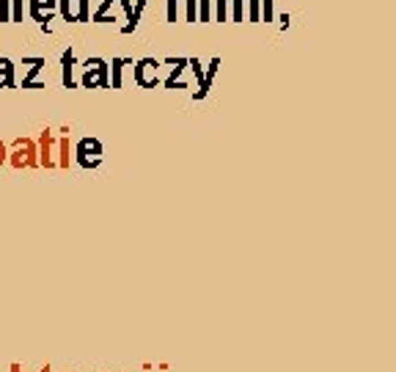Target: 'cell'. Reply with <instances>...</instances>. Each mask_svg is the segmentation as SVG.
Returning <instances> with one entry per match:
<instances>
[{"label": "cell", "instance_id": "7a4b0ae2", "mask_svg": "<svg viewBox=\"0 0 396 372\" xmlns=\"http://www.w3.org/2000/svg\"><path fill=\"white\" fill-rule=\"evenodd\" d=\"M6 160H8L11 169H17V172H23V169H36V166H39L36 141H30V138H17V141L11 143Z\"/></svg>", "mask_w": 396, "mask_h": 372}, {"label": "cell", "instance_id": "8992f818", "mask_svg": "<svg viewBox=\"0 0 396 372\" xmlns=\"http://www.w3.org/2000/svg\"><path fill=\"white\" fill-rule=\"evenodd\" d=\"M28 11L30 17L42 25V30L44 33H50L53 30V17L58 14V0H28Z\"/></svg>", "mask_w": 396, "mask_h": 372}, {"label": "cell", "instance_id": "52a82bcc", "mask_svg": "<svg viewBox=\"0 0 396 372\" xmlns=\"http://www.w3.org/2000/svg\"><path fill=\"white\" fill-rule=\"evenodd\" d=\"M36 155H39V166H44V169H58L56 138H53V133H50V130H44V133H42V138H39V143H36Z\"/></svg>", "mask_w": 396, "mask_h": 372}, {"label": "cell", "instance_id": "f1b7e54d", "mask_svg": "<svg viewBox=\"0 0 396 372\" xmlns=\"http://www.w3.org/2000/svg\"><path fill=\"white\" fill-rule=\"evenodd\" d=\"M42 372H53V370H50V367H44V370H42Z\"/></svg>", "mask_w": 396, "mask_h": 372}, {"label": "cell", "instance_id": "484cf974", "mask_svg": "<svg viewBox=\"0 0 396 372\" xmlns=\"http://www.w3.org/2000/svg\"><path fill=\"white\" fill-rule=\"evenodd\" d=\"M6 157H8V149H6V143L0 141V166L6 163Z\"/></svg>", "mask_w": 396, "mask_h": 372}, {"label": "cell", "instance_id": "277c9868", "mask_svg": "<svg viewBox=\"0 0 396 372\" xmlns=\"http://www.w3.org/2000/svg\"><path fill=\"white\" fill-rule=\"evenodd\" d=\"M75 155H78V163H80L83 169H97V166L102 163V157H105V149H102V141H99V138L88 136V138H83V141L78 143Z\"/></svg>", "mask_w": 396, "mask_h": 372}, {"label": "cell", "instance_id": "83f0119b", "mask_svg": "<svg viewBox=\"0 0 396 372\" xmlns=\"http://www.w3.org/2000/svg\"><path fill=\"white\" fill-rule=\"evenodd\" d=\"M8 372H23V370H20V364H11V370Z\"/></svg>", "mask_w": 396, "mask_h": 372}, {"label": "cell", "instance_id": "e0dca14e", "mask_svg": "<svg viewBox=\"0 0 396 372\" xmlns=\"http://www.w3.org/2000/svg\"><path fill=\"white\" fill-rule=\"evenodd\" d=\"M228 20L242 23L245 20V0H228Z\"/></svg>", "mask_w": 396, "mask_h": 372}, {"label": "cell", "instance_id": "9c48e42d", "mask_svg": "<svg viewBox=\"0 0 396 372\" xmlns=\"http://www.w3.org/2000/svg\"><path fill=\"white\" fill-rule=\"evenodd\" d=\"M75 66H78V61H75V47H66L63 56H61V80H63V88L78 86V80H75Z\"/></svg>", "mask_w": 396, "mask_h": 372}, {"label": "cell", "instance_id": "d4e9b609", "mask_svg": "<svg viewBox=\"0 0 396 372\" xmlns=\"http://www.w3.org/2000/svg\"><path fill=\"white\" fill-rule=\"evenodd\" d=\"M11 20L23 23V0H11Z\"/></svg>", "mask_w": 396, "mask_h": 372}, {"label": "cell", "instance_id": "2e32d148", "mask_svg": "<svg viewBox=\"0 0 396 372\" xmlns=\"http://www.w3.org/2000/svg\"><path fill=\"white\" fill-rule=\"evenodd\" d=\"M113 3L116 0H102V3H99V8H97V11H91V20H94V23H116L113 14L108 17V11H111V6H113Z\"/></svg>", "mask_w": 396, "mask_h": 372}, {"label": "cell", "instance_id": "4fadbf2b", "mask_svg": "<svg viewBox=\"0 0 396 372\" xmlns=\"http://www.w3.org/2000/svg\"><path fill=\"white\" fill-rule=\"evenodd\" d=\"M17 86V66L11 58H0V88Z\"/></svg>", "mask_w": 396, "mask_h": 372}, {"label": "cell", "instance_id": "44dd1931", "mask_svg": "<svg viewBox=\"0 0 396 372\" xmlns=\"http://www.w3.org/2000/svg\"><path fill=\"white\" fill-rule=\"evenodd\" d=\"M185 6V20L187 23H198V0H179Z\"/></svg>", "mask_w": 396, "mask_h": 372}, {"label": "cell", "instance_id": "603a6c76", "mask_svg": "<svg viewBox=\"0 0 396 372\" xmlns=\"http://www.w3.org/2000/svg\"><path fill=\"white\" fill-rule=\"evenodd\" d=\"M166 17H168V23H176V17H179V0H166Z\"/></svg>", "mask_w": 396, "mask_h": 372}, {"label": "cell", "instance_id": "7402d4cb", "mask_svg": "<svg viewBox=\"0 0 396 372\" xmlns=\"http://www.w3.org/2000/svg\"><path fill=\"white\" fill-rule=\"evenodd\" d=\"M259 3H261V20H264V23H273V17H276L273 3H276V0H259Z\"/></svg>", "mask_w": 396, "mask_h": 372}, {"label": "cell", "instance_id": "d6986e66", "mask_svg": "<svg viewBox=\"0 0 396 372\" xmlns=\"http://www.w3.org/2000/svg\"><path fill=\"white\" fill-rule=\"evenodd\" d=\"M245 14H248V23H261V3L245 0Z\"/></svg>", "mask_w": 396, "mask_h": 372}, {"label": "cell", "instance_id": "5bb4252c", "mask_svg": "<svg viewBox=\"0 0 396 372\" xmlns=\"http://www.w3.org/2000/svg\"><path fill=\"white\" fill-rule=\"evenodd\" d=\"M56 163L58 169H69V163H72V143H69V136H63L61 141H56Z\"/></svg>", "mask_w": 396, "mask_h": 372}, {"label": "cell", "instance_id": "9a60e30c", "mask_svg": "<svg viewBox=\"0 0 396 372\" xmlns=\"http://www.w3.org/2000/svg\"><path fill=\"white\" fill-rule=\"evenodd\" d=\"M116 3H121L124 14H127V25L121 28V33H132V30L138 28V23H141V17L132 11V0H116Z\"/></svg>", "mask_w": 396, "mask_h": 372}, {"label": "cell", "instance_id": "8fae6325", "mask_svg": "<svg viewBox=\"0 0 396 372\" xmlns=\"http://www.w3.org/2000/svg\"><path fill=\"white\" fill-rule=\"evenodd\" d=\"M124 66H132V58H113L108 64V78H111V88L124 86Z\"/></svg>", "mask_w": 396, "mask_h": 372}, {"label": "cell", "instance_id": "7c38bea8", "mask_svg": "<svg viewBox=\"0 0 396 372\" xmlns=\"http://www.w3.org/2000/svg\"><path fill=\"white\" fill-rule=\"evenodd\" d=\"M218 69H221V58L215 56L209 61V66L204 69V80L198 83V91L193 94V100H204L206 94H209V86H212V80H215V75H218Z\"/></svg>", "mask_w": 396, "mask_h": 372}, {"label": "cell", "instance_id": "6da1fadb", "mask_svg": "<svg viewBox=\"0 0 396 372\" xmlns=\"http://www.w3.org/2000/svg\"><path fill=\"white\" fill-rule=\"evenodd\" d=\"M83 75H80V86L83 88H111V78H108V61L99 56L85 58Z\"/></svg>", "mask_w": 396, "mask_h": 372}, {"label": "cell", "instance_id": "ac0fdd59", "mask_svg": "<svg viewBox=\"0 0 396 372\" xmlns=\"http://www.w3.org/2000/svg\"><path fill=\"white\" fill-rule=\"evenodd\" d=\"M212 20L226 23L228 20V0H212Z\"/></svg>", "mask_w": 396, "mask_h": 372}, {"label": "cell", "instance_id": "ba28073f", "mask_svg": "<svg viewBox=\"0 0 396 372\" xmlns=\"http://www.w3.org/2000/svg\"><path fill=\"white\" fill-rule=\"evenodd\" d=\"M23 66H28L25 75H23V88H44L42 83H36V75L47 66V61L42 56H28V58H23Z\"/></svg>", "mask_w": 396, "mask_h": 372}, {"label": "cell", "instance_id": "ffe728a7", "mask_svg": "<svg viewBox=\"0 0 396 372\" xmlns=\"http://www.w3.org/2000/svg\"><path fill=\"white\" fill-rule=\"evenodd\" d=\"M198 23H212V0H198Z\"/></svg>", "mask_w": 396, "mask_h": 372}, {"label": "cell", "instance_id": "4316f807", "mask_svg": "<svg viewBox=\"0 0 396 372\" xmlns=\"http://www.w3.org/2000/svg\"><path fill=\"white\" fill-rule=\"evenodd\" d=\"M289 28V14H281V30Z\"/></svg>", "mask_w": 396, "mask_h": 372}, {"label": "cell", "instance_id": "5b68a950", "mask_svg": "<svg viewBox=\"0 0 396 372\" xmlns=\"http://www.w3.org/2000/svg\"><path fill=\"white\" fill-rule=\"evenodd\" d=\"M58 14L63 23H88L91 6L88 0H58Z\"/></svg>", "mask_w": 396, "mask_h": 372}, {"label": "cell", "instance_id": "30bf717a", "mask_svg": "<svg viewBox=\"0 0 396 372\" xmlns=\"http://www.w3.org/2000/svg\"><path fill=\"white\" fill-rule=\"evenodd\" d=\"M166 64H171V75L166 78V88H185L182 75L187 69V58H166Z\"/></svg>", "mask_w": 396, "mask_h": 372}, {"label": "cell", "instance_id": "3957f363", "mask_svg": "<svg viewBox=\"0 0 396 372\" xmlns=\"http://www.w3.org/2000/svg\"><path fill=\"white\" fill-rule=\"evenodd\" d=\"M132 78L141 88H154L160 83V61L151 56L135 61L132 64Z\"/></svg>", "mask_w": 396, "mask_h": 372}, {"label": "cell", "instance_id": "cb8c5ba5", "mask_svg": "<svg viewBox=\"0 0 396 372\" xmlns=\"http://www.w3.org/2000/svg\"><path fill=\"white\" fill-rule=\"evenodd\" d=\"M0 23H11V0H0Z\"/></svg>", "mask_w": 396, "mask_h": 372}, {"label": "cell", "instance_id": "f546056e", "mask_svg": "<svg viewBox=\"0 0 396 372\" xmlns=\"http://www.w3.org/2000/svg\"><path fill=\"white\" fill-rule=\"evenodd\" d=\"M146 372H149V367H146Z\"/></svg>", "mask_w": 396, "mask_h": 372}]
</instances>
